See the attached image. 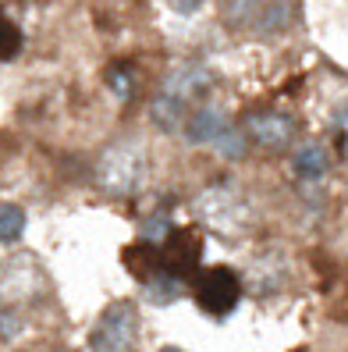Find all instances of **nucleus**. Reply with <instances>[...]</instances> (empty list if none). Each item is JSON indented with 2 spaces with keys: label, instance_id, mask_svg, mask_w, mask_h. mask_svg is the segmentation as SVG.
I'll return each mask as SVG.
<instances>
[{
  "label": "nucleus",
  "instance_id": "nucleus-1",
  "mask_svg": "<svg viewBox=\"0 0 348 352\" xmlns=\"http://www.w3.org/2000/svg\"><path fill=\"white\" fill-rule=\"evenodd\" d=\"M146 171H150L146 168V146L135 139H125V142H114V146L100 157L96 182L114 196H132L146 185Z\"/></svg>",
  "mask_w": 348,
  "mask_h": 352
},
{
  "label": "nucleus",
  "instance_id": "nucleus-2",
  "mask_svg": "<svg viewBox=\"0 0 348 352\" xmlns=\"http://www.w3.org/2000/svg\"><path fill=\"white\" fill-rule=\"evenodd\" d=\"M196 210L210 228H217V232H238V228H245V221H249V203L242 199V192L231 182L210 185V189L199 196Z\"/></svg>",
  "mask_w": 348,
  "mask_h": 352
},
{
  "label": "nucleus",
  "instance_id": "nucleus-3",
  "mask_svg": "<svg viewBox=\"0 0 348 352\" xmlns=\"http://www.w3.org/2000/svg\"><path fill=\"white\" fill-rule=\"evenodd\" d=\"M160 271L171 274L178 281H189L199 271V260H202V235L196 228H171L167 239L160 245Z\"/></svg>",
  "mask_w": 348,
  "mask_h": 352
},
{
  "label": "nucleus",
  "instance_id": "nucleus-4",
  "mask_svg": "<svg viewBox=\"0 0 348 352\" xmlns=\"http://www.w3.org/2000/svg\"><path fill=\"white\" fill-rule=\"evenodd\" d=\"M135 335H139L135 309L128 302H114V306H107V314L93 327L89 345H93V352H132Z\"/></svg>",
  "mask_w": 348,
  "mask_h": 352
},
{
  "label": "nucleus",
  "instance_id": "nucleus-5",
  "mask_svg": "<svg viewBox=\"0 0 348 352\" xmlns=\"http://www.w3.org/2000/svg\"><path fill=\"white\" fill-rule=\"evenodd\" d=\"M242 299V281L231 267H213L196 285V302L210 317H228Z\"/></svg>",
  "mask_w": 348,
  "mask_h": 352
},
{
  "label": "nucleus",
  "instance_id": "nucleus-6",
  "mask_svg": "<svg viewBox=\"0 0 348 352\" xmlns=\"http://www.w3.org/2000/svg\"><path fill=\"white\" fill-rule=\"evenodd\" d=\"M213 86V75L202 68V65H178V68H171L167 72V78H163V89L167 93H174V96H181V100H192V96H202Z\"/></svg>",
  "mask_w": 348,
  "mask_h": 352
},
{
  "label": "nucleus",
  "instance_id": "nucleus-7",
  "mask_svg": "<svg viewBox=\"0 0 348 352\" xmlns=\"http://www.w3.org/2000/svg\"><path fill=\"white\" fill-rule=\"evenodd\" d=\"M249 132L259 146L267 150H284L292 139V118L288 114H277V111H267V114H256L249 121Z\"/></svg>",
  "mask_w": 348,
  "mask_h": 352
},
{
  "label": "nucleus",
  "instance_id": "nucleus-8",
  "mask_svg": "<svg viewBox=\"0 0 348 352\" xmlns=\"http://www.w3.org/2000/svg\"><path fill=\"white\" fill-rule=\"evenodd\" d=\"M150 118H153V125L160 132H178L181 125H185V100L167 93V89H160L150 103Z\"/></svg>",
  "mask_w": 348,
  "mask_h": 352
},
{
  "label": "nucleus",
  "instance_id": "nucleus-9",
  "mask_svg": "<svg viewBox=\"0 0 348 352\" xmlns=\"http://www.w3.org/2000/svg\"><path fill=\"white\" fill-rule=\"evenodd\" d=\"M181 129H185L189 142H196V146H199V142H213L224 129H228V114H224L220 107H202V111H196Z\"/></svg>",
  "mask_w": 348,
  "mask_h": 352
},
{
  "label": "nucleus",
  "instance_id": "nucleus-10",
  "mask_svg": "<svg viewBox=\"0 0 348 352\" xmlns=\"http://www.w3.org/2000/svg\"><path fill=\"white\" fill-rule=\"evenodd\" d=\"M121 260H125V267L132 271V278L139 281H150L153 274H160V250L153 242H135V245H125V253H121Z\"/></svg>",
  "mask_w": 348,
  "mask_h": 352
},
{
  "label": "nucleus",
  "instance_id": "nucleus-11",
  "mask_svg": "<svg viewBox=\"0 0 348 352\" xmlns=\"http://www.w3.org/2000/svg\"><path fill=\"white\" fill-rule=\"evenodd\" d=\"M292 164H295V175L305 178V182H320V178L327 175V153L316 146V142H310V146H299L295 157H292Z\"/></svg>",
  "mask_w": 348,
  "mask_h": 352
},
{
  "label": "nucleus",
  "instance_id": "nucleus-12",
  "mask_svg": "<svg viewBox=\"0 0 348 352\" xmlns=\"http://www.w3.org/2000/svg\"><path fill=\"white\" fill-rule=\"evenodd\" d=\"M142 292H146V299H150L153 306H171V302L181 296V281L160 271V274H153L150 281H142Z\"/></svg>",
  "mask_w": 348,
  "mask_h": 352
},
{
  "label": "nucleus",
  "instance_id": "nucleus-13",
  "mask_svg": "<svg viewBox=\"0 0 348 352\" xmlns=\"http://www.w3.org/2000/svg\"><path fill=\"white\" fill-rule=\"evenodd\" d=\"M25 232V214H22V206H14V203H0V242L11 245L18 242Z\"/></svg>",
  "mask_w": 348,
  "mask_h": 352
},
{
  "label": "nucleus",
  "instance_id": "nucleus-14",
  "mask_svg": "<svg viewBox=\"0 0 348 352\" xmlns=\"http://www.w3.org/2000/svg\"><path fill=\"white\" fill-rule=\"evenodd\" d=\"M107 86L114 89L117 100H132V93H135V75H132V68H128V65H114V68L107 72Z\"/></svg>",
  "mask_w": 348,
  "mask_h": 352
},
{
  "label": "nucleus",
  "instance_id": "nucleus-15",
  "mask_svg": "<svg viewBox=\"0 0 348 352\" xmlns=\"http://www.w3.org/2000/svg\"><path fill=\"white\" fill-rule=\"evenodd\" d=\"M18 50H22V32H18L14 22H8V18L0 14V60L18 57Z\"/></svg>",
  "mask_w": 348,
  "mask_h": 352
},
{
  "label": "nucleus",
  "instance_id": "nucleus-16",
  "mask_svg": "<svg viewBox=\"0 0 348 352\" xmlns=\"http://www.w3.org/2000/svg\"><path fill=\"white\" fill-rule=\"evenodd\" d=\"M167 232H171V217L163 210H156V214H150L146 221H142V242L160 245L163 239H167Z\"/></svg>",
  "mask_w": 348,
  "mask_h": 352
},
{
  "label": "nucleus",
  "instance_id": "nucleus-17",
  "mask_svg": "<svg viewBox=\"0 0 348 352\" xmlns=\"http://www.w3.org/2000/svg\"><path fill=\"white\" fill-rule=\"evenodd\" d=\"M213 142H217V153H220V157H228V160L245 157V135H242V132H235V129H224Z\"/></svg>",
  "mask_w": 348,
  "mask_h": 352
},
{
  "label": "nucleus",
  "instance_id": "nucleus-18",
  "mask_svg": "<svg viewBox=\"0 0 348 352\" xmlns=\"http://www.w3.org/2000/svg\"><path fill=\"white\" fill-rule=\"evenodd\" d=\"M253 11H256V0H224V22H231V25L249 22Z\"/></svg>",
  "mask_w": 348,
  "mask_h": 352
},
{
  "label": "nucleus",
  "instance_id": "nucleus-19",
  "mask_svg": "<svg viewBox=\"0 0 348 352\" xmlns=\"http://www.w3.org/2000/svg\"><path fill=\"white\" fill-rule=\"evenodd\" d=\"M18 331H22V324H18L14 314H0V335H4V338H18Z\"/></svg>",
  "mask_w": 348,
  "mask_h": 352
},
{
  "label": "nucleus",
  "instance_id": "nucleus-20",
  "mask_svg": "<svg viewBox=\"0 0 348 352\" xmlns=\"http://www.w3.org/2000/svg\"><path fill=\"white\" fill-rule=\"evenodd\" d=\"M207 0H171V8L178 11V14H196Z\"/></svg>",
  "mask_w": 348,
  "mask_h": 352
},
{
  "label": "nucleus",
  "instance_id": "nucleus-21",
  "mask_svg": "<svg viewBox=\"0 0 348 352\" xmlns=\"http://www.w3.org/2000/svg\"><path fill=\"white\" fill-rule=\"evenodd\" d=\"M281 18H284V22H288V8H284V4H274V8H270V14L263 18V25H277Z\"/></svg>",
  "mask_w": 348,
  "mask_h": 352
},
{
  "label": "nucleus",
  "instance_id": "nucleus-22",
  "mask_svg": "<svg viewBox=\"0 0 348 352\" xmlns=\"http://www.w3.org/2000/svg\"><path fill=\"white\" fill-rule=\"evenodd\" d=\"M160 352H185V349H178V345H163Z\"/></svg>",
  "mask_w": 348,
  "mask_h": 352
},
{
  "label": "nucleus",
  "instance_id": "nucleus-23",
  "mask_svg": "<svg viewBox=\"0 0 348 352\" xmlns=\"http://www.w3.org/2000/svg\"><path fill=\"white\" fill-rule=\"evenodd\" d=\"M295 352H305V349H295Z\"/></svg>",
  "mask_w": 348,
  "mask_h": 352
}]
</instances>
